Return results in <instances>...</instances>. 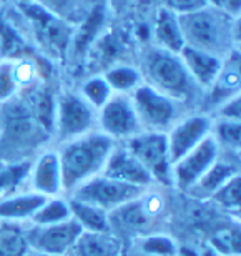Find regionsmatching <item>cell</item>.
<instances>
[{"instance_id":"obj_1","label":"cell","mask_w":241,"mask_h":256,"mask_svg":"<svg viewBox=\"0 0 241 256\" xmlns=\"http://www.w3.org/2000/svg\"><path fill=\"white\" fill-rule=\"evenodd\" d=\"M135 64L140 68L143 84L180 102L190 112H200L203 92L190 76L180 54L146 44L138 50Z\"/></svg>"},{"instance_id":"obj_2","label":"cell","mask_w":241,"mask_h":256,"mask_svg":"<svg viewBox=\"0 0 241 256\" xmlns=\"http://www.w3.org/2000/svg\"><path fill=\"white\" fill-rule=\"evenodd\" d=\"M54 146L58 153L64 193L68 196L80 185L104 173L106 160L116 146V142L100 130H94Z\"/></svg>"},{"instance_id":"obj_3","label":"cell","mask_w":241,"mask_h":256,"mask_svg":"<svg viewBox=\"0 0 241 256\" xmlns=\"http://www.w3.org/2000/svg\"><path fill=\"white\" fill-rule=\"evenodd\" d=\"M184 45L226 58L240 50V18L223 8L206 7L192 14L178 15Z\"/></svg>"},{"instance_id":"obj_4","label":"cell","mask_w":241,"mask_h":256,"mask_svg":"<svg viewBox=\"0 0 241 256\" xmlns=\"http://www.w3.org/2000/svg\"><path fill=\"white\" fill-rule=\"evenodd\" d=\"M8 10L42 57L52 64L66 62L75 27L32 4H10Z\"/></svg>"},{"instance_id":"obj_5","label":"cell","mask_w":241,"mask_h":256,"mask_svg":"<svg viewBox=\"0 0 241 256\" xmlns=\"http://www.w3.org/2000/svg\"><path fill=\"white\" fill-rule=\"evenodd\" d=\"M96 130V110L78 94L76 88H60L55 102V145Z\"/></svg>"},{"instance_id":"obj_6","label":"cell","mask_w":241,"mask_h":256,"mask_svg":"<svg viewBox=\"0 0 241 256\" xmlns=\"http://www.w3.org/2000/svg\"><path fill=\"white\" fill-rule=\"evenodd\" d=\"M130 96L143 132L166 133L178 120L192 114L183 104L146 84H142Z\"/></svg>"},{"instance_id":"obj_7","label":"cell","mask_w":241,"mask_h":256,"mask_svg":"<svg viewBox=\"0 0 241 256\" xmlns=\"http://www.w3.org/2000/svg\"><path fill=\"white\" fill-rule=\"evenodd\" d=\"M123 145L146 168L156 186H172V162L168 156L166 133L140 132L123 142Z\"/></svg>"},{"instance_id":"obj_8","label":"cell","mask_w":241,"mask_h":256,"mask_svg":"<svg viewBox=\"0 0 241 256\" xmlns=\"http://www.w3.org/2000/svg\"><path fill=\"white\" fill-rule=\"evenodd\" d=\"M143 192H145L143 188L125 185V183L116 182L114 178H108L102 173V175L92 178V180L84 183V185H80L68 196L94 204V206L102 208L104 212L110 214L115 210L122 208L123 204L140 198Z\"/></svg>"},{"instance_id":"obj_9","label":"cell","mask_w":241,"mask_h":256,"mask_svg":"<svg viewBox=\"0 0 241 256\" xmlns=\"http://www.w3.org/2000/svg\"><path fill=\"white\" fill-rule=\"evenodd\" d=\"M96 130L105 133L116 143L126 142L143 132L130 95L114 94L112 98L96 112Z\"/></svg>"},{"instance_id":"obj_10","label":"cell","mask_w":241,"mask_h":256,"mask_svg":"<svg viewBox=\"0 0 241 256\" xmlns=\"http://www.w3.org/2000/svg\"><path fill=\"white\" fill-rule=\"evenodd\" d=\"M25 242L28 252L47 254H68L75 246L76 240L84 233L74 220L54 223V224H25Z\"/></svg>"},{"instance_id":"obj_11","label":"cell","mask_w":241,"mask_h":256,"mask_svg":"<svg viewBox=\"0 0 241 256\" xmlns=\"http://www.w3.org/2000/svg\"><path fill=\"white\" fill-rule=\"evenodd\" d=\"M222 155L212 133L196 148L172 165V186L186 194Z\"/></svg>"},{"instance_id":"obj_12","label":"cell","mask_w":241,"mask_h":256,"mask_svg":"<svg viewBox=\"0 0 241 256\" xmlns=\"http://www.w3.org/2000/svg\"><path fill=\"white\" fill-rule=\"evenodd\" d=\"M213 118L203 112L186 114L166 132L168 156L172 165L180 160L193 148H196L210 133H212Z\"/></svg>"},{"instance_id":"obj_13","label":"cell","mask_w":241,"mask_h":256,"mask_svg":"<svg viewBox=\"0 0 241 256\" xmlns=\"http://www.w3.org/2000/svg\"><path fill=\"white\" fill-rule=\"evenodd\" d=\"M27 188L45 198L65 196L60 160L55 146L44 148L32 156Z\"/></svg>"},{"instance_id":"obj_14","label":"cell","mask_w":241,"mask_h":256,"mask_svg":"<svg viewBox=\"0 0 241 256\" xmlns=\"http://www.w3.org/2000/svg\"><path fill=\"white\" fill-rule=\"evenodd\" d=\"M104 175L125 183V185L143 188V190L156 186L152 175L146 172V168L126 150V146L123 143H116V146L114 148L108 160H106Z\"/></svg>"},{"instance_id":"obj_15","label":"cell","mask_w":241,"mask_h":256,"mask_svg":"<svg viewBox=\"0 0 241 256\" xmlns=\"http://www.w3.org/2000/svg\"><path fill=\"white\" fill-rule=\"evenodd\" d=\"M241 75H240V50H234L224 58L223 68L220 72L218 78L210 86L208 92H204L200 112L212 115L213 110L232 98L234 95H240Z\"/></svg>"},{"instance_id":"obj_16","label":"cell","mask_w":241,"mask_h":256,"mask_svg":"<svg viewBox=\"0 0 241 256\" xmlns=\"http://www.w3.org/2000/svg\"><path fill=\"white\" fill-rule=\"evenodd\" d=\"M108 5H106L105 0H100L94 7V10L88 14V17L78 27H75L66 60L72 58L76 62V60H84L86 57L88 50L94 47V44L102 37V34L108 27Z\"/></svg>"},{"instance_id":"obj_17","label":"cell","mask_w":241,"mask_h":256,"mask_svg":"<svg viewBox=\"0 0 241 256\" xmlns=\"http://www.w3.org/2000/svg\"><path fill=\"white\" fill-rule=\"evenodd\" d=\"M35 54L38 52L22 27L15 22L8 7H0V60L14 62L24 57H32Z\"/></svg>"},{"instance_id":"obj_18","label":"cell","mask_w":241,"mask_h":256,"mask_svg":"<svg viewBox=\"0 0 241 256\" xmlns=\"http://www.w3.org/2000/svg\"><path fill=\"white\" fill-rule=\"evenodd\" d=\"M180 57L183 60V65L186 66L190 76L204 95V92H208L210 86L218 78L220 72L223 68L224 58L203 52V50L188 47V45H184L180 50Z\"/></svg>"},{"instance_id":"obj_19","label":"cell","mask_w":241,"mask_h":256,"mask_svg":"<svg viewBox=\"0 0 241 256\" xmlns=\"http://www.w3.org/2000/svg\"><path fill=\"white\" fill-rule=\"evenodd\" d=\"M236 175H240V155H230V153L222 152L218 160L210 166V170L200 178L196 185L186 194H192L193 198L200 200H212L213 194L224 183H228Z\"/></svg>"},{"instance_id":"obj_20","label":"cell","mask_w":241,"mask_h":256,"mask_svg":"<svg viewBox=\"0 0 241 256\" xmlns=\"http://www.w3.org/2000/svg\"><path fill=\"white\" fill-rule=\"evenodd\" d=\"M152 28V44L160 48H165L168 52L180 54L184 47V40L180 27V17L173 10L165 5H158L153 15Z\"/></svg>"},{"instance_id":"obj_21","label":"cell","mask_w":241,"mask_h":256,"mask_svg":"<svg viewBox=\"0 0 241 256\" xmlns=\"http://www.w3.org/2000/svg\"><path fill=\"white\" fill-rule=\"evenodd\" d=\"M45 196L32 190H22L0 200V222L28 224L45 203Z\"/></svg>"},{"instance_id":"obj_22","label":"cell","mask_w":241,"mask_h":256,"mask_svg":"<svg viewBox=\"0 0 241 256\" xmlns=\"http://www.w3.org/2000/svg\"><path fill=\"white\" fill-rule=\"evenodd\" d=\"M10 4H32L50 15L64 20L72 27H78L100 0H8Z\"/></svg>"},{"instance_id":"obj_23","label":"cell","mask_w":241,"mask_h":256,"mask_svg":"<svg viewBox=\"0 0 241 256\" xmlns=\"http://www.w3.org/2000/svg\"><path fill=\"white\" fill-rule=\"evenodd\" d=\"M70 256H125L122 238L108 233H82Z\"/></svg>"},{"instance_id":"obj_24","label":"cell","mask_w":241,"mask_h":256,"mask_svg":"<svg viewBox=\"0 0 241 256\" xmlns=\"http://www.w3.org/2000/svg\"><path fill=\"white\" fill-rule=\"evenodd\" d=\"M68 198L72 220L78 224L84 233H108L110 230V214L94 204L80 202V200Z\"/></svg>"},{"instance_id":"obj_25","label":"cell","mask_w":241,"mask_h":256,"mask_svg":"<svg viewBox=\"0 0 241 256\" xmlns=\"http://www.w3.org/2000/svg\"><path fill=\"white\" fill-rule=\"evenodd\" d=\"M32 158L0 162V200L27 190V180Z\"/></svg>"},{"instance_id":"obj_26","label":"cell","mask_w":241,"mask_h":256,"mask_svg":"<svg viewBox=\"0 0 241 256\" xmlns=\"http://www.w3.org/2000/svg\"><path fill=\"white\" fill-rule=\"evenodd\" d=\"M102 75L110 85L112 92L120 95H132V92H135L143 84L140 68L133 62L116 64L106 68Z\"/></svg>"},{"instance_id":"obj_27","label":"cell","mask_w":241,"mask_h":256,"mask_svg":"<svg viewBox=\"0 0 241 256\" xmlns=\"http://www.w3.org/2000/svg\"><path fill=\"white\" fill-rule=\"evenodd\" d=\"M135 253L142 256H178L180 244L166 233H145L135 238Z\"/></svg>"},{"instance_id":"obj_28","label":"cell","mask_w":241,"mask_h":256,"mask_svg":"<svg viewBox=\"0 0 241 256\" xmlns=\"http://www.w3.org/2000/svg\"><path fill=\"white\" fill-rule=\"evenodd\" d=\"M212 136L218 143L220 150L230 155H240L241 148V122L213 118Z\"/></svg>"},{"instance_id":"obj_29","label":"cell","mask_w":241,"mask_h":256,"mask_svg":"<svg viewBox=\"0 0 241 256\" xmlns=\"http://www.w3.org/2000/svg\"><path fill=\"white\" fill-rule=\"evenodd\" d=\"M78 94L84 96L85 102L94 106L98 112L106 102L112 98L114 92H112L110 85L106 84V80L104 78L102 74H92L88 76H85L78 85Z\"/></svg>"},{"instance_id":"obj_30","label":"cell","mask_w":241,"mask_h":256,"mask_svg":"<svg viewBox=\"0 0 241 256\" xmlns=\"http://www.w3.org/2000/svg\"><path fill=\"white\" fill-rule=\"evenodd\" d=\"M70 204L66 196H54L47 198L45 203L40 206V210L35 213L32 222L28 224H37V226H44V224H54L60 222H66L70 220Z\"/></svg>"},{"instance_id":"obj_31","label":"cell","mask_w":241,"mask_h":256,"mask_svg":"<svg viewBox=\"0 0 241 256\" xmlns=\"http://www.w3.org/2000/svg\"><path fill=\"white\" fill-rule=\"evenodd\" d=\"M212 202L224 212L238 213L241 208V175L233 176L228 183H224L212 196Z\"/></svg>"},{"instance_id":"obj_32","label":"cell","mask_w":241,"mask_h":256,"mask_svg":"<svg viewBox=\"0 0 241 256\" xmlns=\"http://www.w3.org/2000/svg\"><path fill=\"white\" fill-rule=\"evenodd\" d=\"M210 244L222 256H240V230H222L210 240Z\"/></svg>"},{"instance_id":"obj_33","label":"cell","mask_w":241,"mask_h":256,"mask_svg":"<svg viewBox=\"0 0 241 256\" xmlns=\"http://www.w3.org/2000/svg\"><path fill=\"white\" fill-rule=\"evenodd\" d=\"M18 94L20 90L14 76L12 62L0 60V105L14 100Z\"/></svg>"},{"instance_id":"obj_34","label":"cell","mask_w":241,"mask_h":256,"mask_svg":"<svg viewBox=\"0 0 241 256\" xmlns=\"http://www.w3.org/2000/svg\"><path fill=\"white\" fill-rule=\"evenodd\" d=\"M212 118H222V120H236L241 122V95H234L222 105L213 110L210 115Z\"/></svg>"},{"instance_id":"obj_35","label":"cell","mask_w":241,"mask_h":256,"mask_svg":"<svg viewBox=\"0 0 241 256\" xmlns=\"http://www.w3.org/2000/svg\"><path fill=\"white\" fill-rule=\"evenodd\" d=\"M163 5L173 10V12L178 15H184V14H192V12H196L200 8L206 7L208 2L206 0H165Z\"/></svg>"},{"instance_id":"obj_36","label":"cell","mask_w":241,"mask_h":256,"mask_svg":"<svg viewBox=\"0 0 241 256\" xmlns=\"http://www.w3.org/2000/svg\"><path fill=\"white\" fill-rule=\"evenodd\" d=\"M105 2L112 14H122L123 10H128L133 4L140 2V0H105Z\"/></svg>"},{"instance_id":"obj_37","label":"cell","mask_w":241,"mask_h":256,"mask_svg":"<svg viewBox=\"0 0 241 256\" xmlns=\"http://www.w3.org/2000/svg\"><path fill=\"white\" fill-rule=\"evenodd\" d=\"M223 10L226 14L232 15V17L240 18V14H241V0H224Z\"/></svg>"},{"instance_id":"obj_38","label":"cell","mask_w":241,"mask_h":256,"mask_svg":"<svg viewBox=\"0 0 241 256\" xmlns=\"http://www.w3.org/2000/svg\"><path fill=\"white\" fill-rule=\"evenodd\" d=\"M208 5H212V7H218V8H223L224 5V0H206Z\"/></svg>"},{"instance_id":"obj_39","label":"cell","mask_w":241,"mask_h":256,"mask_svg":"<svg viewBox=\"0 0 241 256\" xmlns=\"http://www.w3.org/2000/svg\"><path fill=\"white\" fill-rule=\"evenodd\" d=\"M25 256H70V254H47V253H37V252H28Z\"/></svg>"},{"instance_id":"obj_40","label":"cell","mask_w":241,"mask_h":256,"mask_svg":"<svg viewBox=\"0 0 241 256\" xmlns=\"http://www.w3.org/2000/svg\"><path fill=\"white\" fill-rule=\"evenodd\" d=\"M140 2H152V4H158V5H163L165 0H140Z\"/></svg>"},{"instance_id":"obj_41","label":"cell","mask_w":241,"mask_h":256,"mask_svg":"<svg viewBox=\"0 0 241 256\" xmlns=\"http://www.w3.org/2000/svg\"><path fill=\"white\" fill-rule=\"evenodd\" d=\"M132 256H142V254H138V253H135V252H133V254Z\"/></svg>"}]
</instances>
